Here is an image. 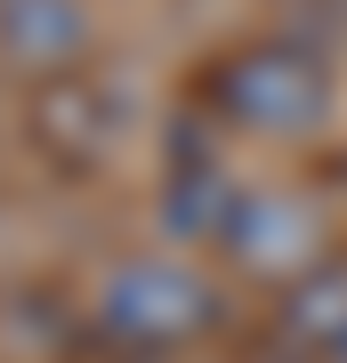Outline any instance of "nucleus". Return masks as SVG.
Listing matches in <instances>:
<instances>
[{
    "label": "nucleus",
    "mask_w": 347,
    "mask_h": 363,
    "mask_svg": "<svg viewBox=\"0 0 347 363\" xmlns=\"http://www.w3.org/2000/svg\"><path fill=\"white\" fill-rule=\"evenodd\" d=\"M210 307H219L210 283L186 274L178 259H129V267H114V283L97 298L105 331L129 339V347H178V339H194L210 323Z\"/></svg>",
    "instance_id": "f257e3e1"
},
{
    "label": "nucleus",
    "mask_w": 347,
    "mask_h": 363,
    "mask_svg": "<svg viewBox=\"0 0 347 363\" xmlns=\"http://www.w3.org/2000/svg\"><path fill=\"white\" fill-rule=\"evenodd\" d=\"M210 105L243 130H307L323 113V73L299 49H243L210 73Z\"/></svg>",
    "instance_id": "f03ea898"
},
{
    "label": "nucleus",
    "mask_w": 347,
    "mask_h": 363,
    "mask_svg": "<svg viewBox=\"0 0 347 363\" xmlns=\"http://www.w3.org/2000/svg\"><path fill=\"white\" fill-rule=\"evenodd\" d=\"M226 250L243 274H315V250H323V226H315V202L299 194H243L226 218Z\"/></svg>",
    "instance_id": "7ed1b4c3"
},
{
    "label": "nucleus",
    "mask_w": 347,
    "mask_h": 363,
    "mask_svg": "<svg viewBox=\"0 0 347 363\" xmlns=\"http://www.w3.org/2000/svg\"><path fill=\"white\" fill-rule=\"evenodd\" d=\"M89 40V16L73 0H0V49L33 73H65Z\"/></svg>",
    "instance_id": "20e7f679"
},
{
    "label": "nucleus",
    "mask_w": 347,
    "mask_h": 363,
    "mask_svg": "<svg viewBox=\"0 0 347 363\" xmlns=\"http://www.w3.org/2000/svg\"><path fill=\"white\" fill-rule=\"evenodd\" d=\"M162 210H170V226L178 234H202V226H219L226 234V218H234V202H226V178L219 169H178V178H170V194H162Z\"/></svg>",
    "instance_id": "39448f33"
},
{
    "label": "nucleus",
    "mask_w": 347,
    "mask_h": 363,
    "mask_svg": "<svg viewBox=\"0 0 347 363\" xmlns=\"http://www.w3.org/2000/svg\"><path fill=\"white\" fill-rule=\"evenodd\" d=\"M291 339H331V347H347V267L339 274H307V291L291 298Z\"/></svg>",
    "instance_id": "423d86ee"
},
{
    "label": "nucleus",
    "mask_w": 347,
    "mask_h": 363,
    "mask_svg": "<svg viewBox=\"0 0 347 363\" xmlns=\"http://www.w3.org/2000/svg\"><path fill=\"white\" fill-rule=\"evenodd\" d=\"M331 363H347V347H331Z\"/></svg>",
    "instance_id": "0eeeda50"
}]
</instances>
